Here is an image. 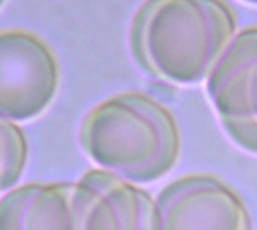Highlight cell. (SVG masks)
I'll return each mask as SVG.
<instances>
[{"instance_id": "obj_6", "label": "cell", "mask_w": 257, "mask_h": 230, "mask_svg": "<svg viewBox=\"0 0 257 230\" xmlns=\"http://www.w3.org/2000/svg\"><path fill=\"white\" fill-rule=\"evenodd\" d=\"M74 206L77 230H157L155 199L99 167L74 182Z\"/></svg>"}, {"instance_id": "obj_7", "label": "cell", "mask_w": 257, "mask_h": 230, "mask_svg": "<svg viewBox=\"0 0 257 230\" xmlns=\"http://www.w3.org/2000/svg\"><path fill=\"white\" fill-rule=\"evenodd\" d=\"M0 230H77L74 182H30L6 191Z\"/></svg>"}, {"instance_id": "obj_4", "label": "cell", "mask_w": 257, "mask_h": 230, "mask_svg": "<svg viewBox=\"0 0 257 230\" xmlns=\"http://www.w3.org/2000/svg\"><path fill=\"white\" fill-rule=\"evenodd\" d=\"M206 92L227 137L257 155V26L236 32L206 78Z\"/></svg>"}, {"instance_id": "obj_1", "label": "cell", "mask_w": 257, "mask_h": 230, "mask_svg": "<svg viewBox=\"0 0 257 230\" xmlns=\"http://www.w3.org/2000/svg\"><path fill=\"white\" fill-rule=\"evenodd\" d=\"M236 35V17L224 0H148L136 14L130 45L139 66L163 81H206Z\"/></svg>"}, {"instance_id": "obj_3", "label": "cell", "mask_w": 257, "mask_h": 230, "mask_svg": "<svg viewBox=\"0 0 257 230\" xmlns=\"http://www.w3.org/2000/svg\"><path fill=\"white\" fill-rule=\"evenodd\" d=\"M60 68L53 48L23 29L0 30V118L14 124L41 116L54 101Z\"/></svg>"}, {"instance_id": "obj_5", "label": "cell", "mask_w": 257, "mask_h": 230, "mask_svg": "<svg viewBox=\"0 0 257 230\" xmlns=\"http://www.w3.org/2000/svg\"><path fill=\"white\" fill-rule=\"evenodd\" d=\"M157 230H254L242 196L212 173H188L155 197Z\"/></svg>"}, {"instance_id": "obj_10", "label": "cell", "mask_w": 257, "mask_h": 230, "mask_svg": "<svg viewBox=\"0 0 257 230\" xmlns=\"http://www.w3.org/2000/svg\"><path fill=\"white\" fill-rule=\"evenodd\" d=\"M5 2H6V0H0V8L3 6V3H5Z\"/></svg>"}, {"instance_id": "obj_9", "label": "cell", "mask_w": 257, "mask_h": 230, "mask_svg": "<svg viewBox=\"0 0 257 230\" xmlns=\"http://www.w3.org/2000/svg\"><path fill=\"white\" fill-rule=\"evenodd\" d=\"M242 2H245V3H250V5H256L257 6V0H242Z\"/></svg>"}, {"instance_id": "obj_8", "label": "cell", "mask_w": 257, "mask_h": 230, "mask_svg": "<svg viewBox=\"0 0 257 230\" xmlns=\"http://www.w3.org/2000/svg\"><path fill=\"white\" fill-rule=\"evenodd\" d=\"M29 145L18 124L0 118V193L15 187L24 173Z\"/></svg>"}, {"instance_id": "obj_2", "label": "cell", "mask_w": 257, "mask_h": 230, "mask_svg": "<svg viewBox=\"0 0 257 230\" xmlns=\"http://www.w3.org/2000/svg\"><path fill=\"white\" fill-rule=\"evenodd\" d=\"M78 137L92 163L136 185L167 176L182 149L173 113L143 92H123L95 105Z\"/></svg>"}]
</instances>
